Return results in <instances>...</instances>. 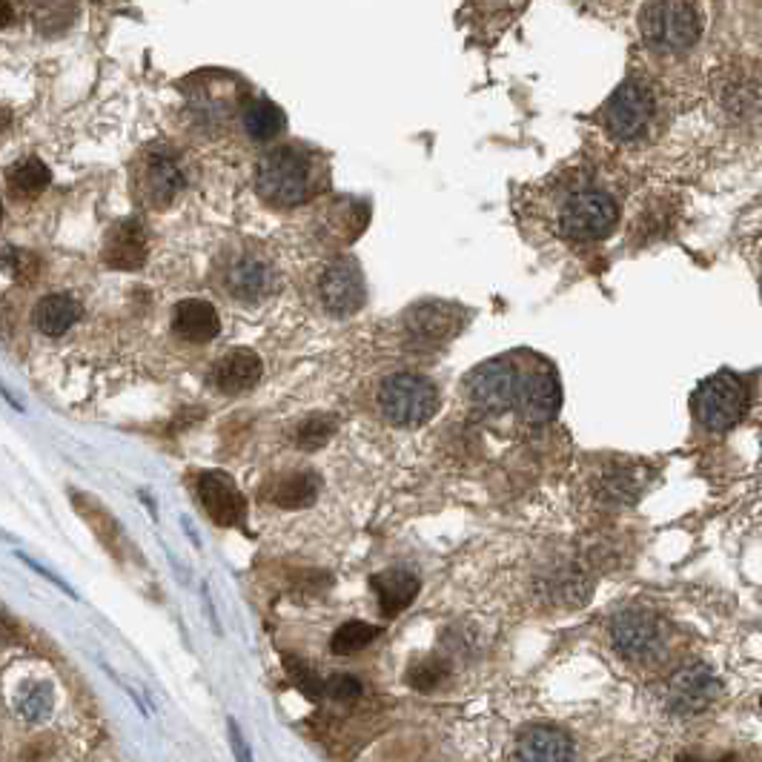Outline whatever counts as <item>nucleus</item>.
Masks as SVG:
<instances>
[{"label": "nucleus", "mask_w": 762, "mask_h": 762, "mask_svg": "<svg viewBox=\"0 0 762 762\" xmlns=\"http://www.w3.org/2000/svg\"><path fill=\"white\" fill-rule=\"evenodd\" d=\"M330 163L319 150L299 141H287L272 147L255 163L252 184L255 192L272 210H295L313 201L327 190Z\"/></svg>", "instance_id": "nucleus-1"}, {"label": "nucleus", "mask_w": 762, "mask_h": 762, "mask_svg": "<svg viewBox=\"0 0 762 762\" xmlns=\"http://www.w3.org/2000/svg\"><path fill=\"white\" fill-rule=\"evenodd\" d=\"M215 281L235 304H264L279 293L281 270L270 252L255 241H239L221 252L215 264Z\"/></svg>", "instance_id": "nucleus-2"}, {"label": "nucleus", "mask_w": 762, "mask_h": 762, "mask_svg": "<svg viewBox=\"0 0 762 762\" xmlns=\"http://www.w3.org/2000/svg\"><path fill=\"white\" fill-rule=\"evenodd\" d=\"M640 29L653 52L685 54L700 43L705 12L700 0H645Z\"/></svg>", "instance_id": "nucleus-3"}, {"label": "nucleus", "mask_w": 762, "mask_h": 762, "mask_svg": "<svg viewBox=\"0 0 762 762\" xmlns=\"http://www.w3.org/2000/svg\"><path fill=\"white\" fill-rule=\"evenodd\" d=\"M660 118V98L642 78H628L613 89L602 107V123L608 136L620 143H636L648 138Z\"/></svg>", "instance_id": "nucleus-4"}, {"label": "nucleus", "mask_w": 762, "mask_h": 762, "mask_svg": "<svg viewBox=\"0 0 762 762\" xmlns=\"http://www.w3.org/2000/svg\"><path fill=\"white\" fill-rule=\"evenodd\" d=\"M620 224V204L613 201L611 192L599 187L576 190L559 207V230L562 235L579 244L605 241Z\"/></svg>", "instance_id": "nucleus-5"}, {"label": "nucleus", "mask_w": 762, "mask_h": 762, "mask_svg": "<svg viewBox=\"0 0 762 762\" xmlns=\"http://www.w3.org/2000/svg\"><path fill=\"white\" fill-rule=\"evenodd\" d=\"M381 415L399 428H419L439 410V390L419 373H395L379 390Z\"/></svg>", "instance_id": "nucleus-6"}, {"label": "nucleus", "mask_w": 762, "mask_h": 762, "mask_svg": "<svg viewBox=\"0 0 762 762\" xmlns=\"http://www.w3.org/2000/svg\"><path fill=\"white\" fill-rule=\"evenodd\" d=\"M187 176L184 167L163 147H150L141 152L132 167V190H136L138 201L150 210H167L178 201V195L184 192Z\"/></svg>", "instance_id": "nucleus-7"}, {"label": "nucleus", "mask_w": 762, "mask_h": 762, "mask_svg": "<svg viewBox=\"0 0 762 762\" xmlns=\"http://www.w3.org/2000/svg\"><path fill=\"white\" fill-rule=\"evenodd\" d=\"M749 410V390L740 375L722 370L705 379L694 393V415L711 433H729Z\"/></svg>", "instance_id": "nucleus-8"}, {"label": "nucleus", "mask_w": 762, "mask_h": 762, "mask_svg": "<svg viewBox=\"0 0 762 762\" xmlns=\"http://www.w3.org/2000/svg\"><path fill=\"white\" fill-rule=\"evenodd\" d=\"M313 290L321 310L333 319H348V315L359 313L368 301L364 272H361L359 261L350 255H339V259L321 264V270L315 272Z\"/></svg>", "instance_id": "nucleus-9"}, {"label": "nucleus", "mask_w": 762, "mask_h": 762, "mask_svg": "<svg viewBox=\"0 0 762 762\" xmlns=\"http://www.w3.org/2000/svg\"><path fill=\"white\" fill-rule=\"evenodd\" d=\"M522 364L513 355L484 361L468 379L470 404L484 415H502L517 408Z\"/></svg>", "instance_id": "nucleus-10"}, {"label": "nucleus", "mask_w": 762, "mask_h": 762, "mask_svg": "<svg viewBox=\"0 0 762 762\" xmlns=\"http://www.w3.org/2000/svg\"><path fill=\"white\" fill-rule=\"evenodd\" d=\"M611 642L625 660L645 662L665 645V628L653 613L631 608V611H622L613 616Z\"/></svg>", "instance_id": "nucleus-11"}, {"label": "nucleus", "mask_w": 762, "mask_h": 762, "mask_svg": "<svg viewBox=\"0 0 762 762\" xmlns=\"http://www.w3.org/2000/svg\"><path fill=\"white\" fill-rule=\"evenodd\" d=\"M559 404H562V388H559V379L551 364L539 361V364H531V368H522L517 410L524 422H551L553 415L559 413Z\"/></svg>", "instance_id": "nucleus-12"}, {"label": "nucleus", "mask_w": 762, "mask_h": 762, "mask_svg": "<svg viewBox=\"0 0 762 762\" xmlns=\"http://www.w3.org/2000/svg\"><path fill=\"white\" fill-rule=\"evenodd\" d=\"M198 499L207 508L210 519L221 528H244L247 522V499L227 473H201L198 479Z\"/></svg>", "instance_id": "nucleus-13"}, {"label": "nucleus", "mask_w": 762, "mask_h": 762, "mask_svg": "<svg viewBox=\"0 0 762 762\" xmlns=\"http://www.w3.org/2000/svg\"><path fill=\"white\" fill-rule=\"evenodd\" d=\"M720 694V682L705 665H691L668 685V708L680 716H694L705 711Z\"/></svg>", "instance_id": "nucleus-14"}, {"label": "nucleus", "mask_w": 762, "mask_h": 762, "mask_svg": "<svg viewBox=\"0 0 762 762\" xmlns=\"http://www.w3.org/2000/svg\"><path fill=\"white\" fill-rule=\"evenodd\" d=\"M150 255V239L138 218H127L109 230L103 244V261L116 270H138Z\"/></svg>", "instance_id": "nucleus-15"}, {"label": "nucleus", "mask_w": 762, "mask_h": 762, "mask_svg": "<svg viewBox=\"0 0 762 762\" xmlns=\"http://www.w3.org/2000/svg\"><path fill=\"white\" fill-rule=\"evenodd\" d=\"M261 375H264V364H261L259 355L252 353V350H232L224 359L215 361L210 379L221 393L239 395L255 388Z\"/></svg>", "instance_id": "nucleus-16"}, {"label": "nucleus", "mask_w": 762, "mask_h": 762, "mask_svg": "<svg viewBox=\"0 0 762 762\" xmlns=\"http://www.w3.org/2000/svg\"><path fill=\"white\" fill-rule=\"evenodd\" d=\"M573 742L553 725H531L517 740V762H571Z\"/></svg>", "instance_id": "nucleus-17"}, {"label": "nucleus", "mask_w": 762, "mask_h": 762, "mask_svg": "<svg viewBox=\"0 0 762 762\" xmlns=\"http://www.w3.org/2000/svg\"><path fill=\"white\" fill-rule=\"evenodd\" d=\"M172 330L178 339L190 341V344H207L221 333V315L210 301L184 299L172 310Z\"/></svg>", "instance_id": "nucleus-18"}, {"label": "nucleus", "mask_w": 762, "mask_h": 762, "mask_svg": "<svg viewBox=\"0 0 762 762\" xmlns=\"http://www.w3.org/2000/svg\"><path fill=\"white\" fill-rule=\"evenodd\" d=\"M239 123L247 141L270 143L287 130V116L270 98H244L239 109Z\"/></svg>", "instance_id": "nucleus-19"}, {"label": "nucleus", "mask_w": 762, "mask_h": 762, "mask_svg": "<svg viewBox=\"0 0 762 762\" xmlns=\"http://www.w3.org/2000/svg\"><path fill=\"white\" fill-rule=\"evenodd\" d=\"M410 335L424 344H442L450 335L459 333L462 313L450 304H422L408 315Z\"/></svg>", "instance_id": "nucleus-20"}, {"label": "nucleus", "mask_w": 762, "mask_h": 762, "mask_svg": "<svg viewBox=\"0 0 762 762\" xmlns=\"http://www.w3.org/2000/svg\"><path fill=\"white\" fill-rule=\"evenodd\" d=\"M373 591L379 593V608L381 613L393 620L402 611H408L410 602L419 596L422 591V579L410 571H399V568H390V571H381L373 576Z\"/></svg>", "instance_id": "nucleus-21"}, {"label": "nucleus", "mask_w": 762, "mask_h": 762, "mask_svg": "<svg viewBox=\"0 0 762 762\" xmlns=\"http://www.w3.org/2000/svg\"><path fill=\"white\" fill-rule=\"evenodd\" d=\"M81 319V304L69 293H52L34 307V327L43 335H63Z\"/></svg>", "instance_id": "nucleus-22"}, {"label": "nucleus", "mask_w": 762, "mask_h": 762, "mask_svg": "<svg viewBox=\"0 0 762 762\" xmlns=\"http://www.w3.org/2000/svg\"><path fill=\"white\" fill-rule=\"evenodd\" d=\"M319 479L313 473H290L272 488V502L284 508V511H301L307 504H313L319 497Z\"/></svg>", "instance_id": "nucleus-23"}, {"label": "nucleus", "mask_w": 762, "mask_h": 762, "mask_svg": "<svg viewBox=\"0 0 762 762\" xmlns=\"http://www.w3.org/2000/svg\"><path fill=\"white\" fill-rule=\"evenodd\" d=\"M49 184V170L41 158H23L9 170V190L18 198L41 195Z\"/></svg>", "instance_id": "nucleus-24"}, {"label": "nucleus", "mask_w": 762, "mask_h": 762, "mask_svg": "<svg viewBox=\"0 0 762 762\" xmlns=\"http://www.w3.org/2000/svg\"><path fill=\"white\" fill-rule=\"evenodd\" d=\"M375 636H379V628L368 625V622H361V620H353V622H344V625L333 633L330 648H333L335 656H350V653L368 648Z\"/></svg>", "instance_id": "nucleus-25"}, {"label": "nucleus", "mask_w": 762, "mask_h": 762, "mask_svg": "<svg viewBox=\"0 0 762 762\" xmlns=\"http://www.w3.org/2000/svg\"><path fill=\"white\" fill-rule=\"evenodd\" d=\"M444 676H448V665H444L439 656H424L422 662H415V665L410 668L408 682L415 691L428 694V691H435V688L442 685Z\"/></svg>", "instance_id": "nucleus-26"}, {"label": "nucleus", "mask_w": 762, "mask_h": 762, "mask_svg": "<svg viewBox=\"0 0 762 762\" xmlns=\"http://www.w3.org/2000/svg\"><path fill=\"white\" fill-rule=\"evenodd\" d=\"M335 433L333 415H310L295 433V442L301 450H319L321 444L330 442V435Z\"/></svg>", "instance_id": "nucleus-27"}, {"label": "nucleus", "mask_w": 762, "mask_h": 762, "mask_svg": "<svg viewBox=\"0 0 762 762\" xmlns=\"http://www.w3.org/2000/svg\"><path fill=\"white\" fill-rule=\"evenodd\" d=\"M284 665H287V674H290V680L295 682V688H299L301 694L313 696V700L324 696V694H321V688H324V680H319L313 668L307 665L304 660H299V656H284Z\"/></svg>", "instance_id": "nucleus-28"}, {"label": "nucleus", "mask_w": 762, "mask_h": 762, "mask_svg": "<svg viewBox=\"0 0 762 762\" xmlns=\"http://www.w3.org/2000/svg\"><path fill=\"white\" fill-rule=\"evenodd\" d=\"M69 3L72 0H32V14L34 21L41 23L43 29L58 23H69Z\"/></svg>", "instance_id": "nucleus-29"}, {"label": "nucleus", "mask_w": 762, "mask_h": 762, "mask_svg": "<svg viewBox=\"0 0 762 762\" xmlns=\"http://www.w3.org/2000/svg\"><path fill=\"white\" fill-rule=\"evenodd\" d=\"M49 705H52V696H49L47 685H38L34 691H29L27 696L21 700V714L27 720H43L49 714Z\"/></svg>", "instance_id": "nucleus-30"}, {"label": "nucleus", "mask_w": 762, "mask_h": 762, "mask_svg": "<svg viewBox=\"0 0 762 762\" xmlns=\"http://www.w3.org/2000/svg\"><path fill=\"white\" fill-rule=\"evenodd\" d=\"M321 694L330 696V700H353V696L361 694V682L348 674H333L330 680H324Z\"/></svg>", "instance_id": "nucleus-31"}, {"label": "nucleus", "mask_w": 762, "mask_h": 762, "mask_svg": "<svg viewBox=\"0 0 762 762\" xmlns=\"http://www.w3.org/2000/svg\"><path fill=\"white\" fill-rule=\"evenodd\" d=\"M227 729H230V745H232V754H235V760L239 762H252V751L250 745H247V740L241 736L239 725H235V720L227 722Z\"/></svg>", "instance_id": "nucleus-32"}, {"label": "nucleus", "mask_w": 762, "mask_h": 762, "mask_svg": "<svg viewBox=\"0 0 762 762\" xmlns=\"http://www.w3.org/2000/svg\"><path fill=\"white\" fill-rule=\"evenodd\" d=\"M47 754H49L47 742L34 740V742H29L21 754H18V762H47Z\"/></svg>", "instance_id": "nucleus-33"}, {"label": "nucleus", "mask_w": 762, "mask_h": 762, "mask_svg": "<svg viewBox=\"0 0 762 762\" xmlns=\"http://www.w3.org/2000/svg\"><path fill=\"white\" fill-rule=\"evenodd\" d=\"M14 21V9L9 0H0V29H7Z\"/></svg>", "instance_id": "nucleus-34"}, {"label": "nucleus", "mask_w": 762, "mask_h": 762, "mask_svg": "<svg viewBox=\"0 0 762 762\" xmlns=\"http://www.w3.org/2000/svg\"><path fill=\"white\" fill-rule=\"evenodd\" d=\"M12 640V625H9L7 620H3V613H0V642Z\"/></svg>", "instance_id": "nucleus-35"}, {"label": "nucleus", "mask_w": 762, "mask_h": 762, "mask_svg": "<svg viewBox=\"0 0 762 762\" xmlns=\"http://www.w3.org/2000/svg\"><path fill=\"white\" fill-rule=\"evenodd\" d=\"M680 762H708V760H696V756H688L682 754ZM711 762H734V756H725V760H711Z\"/></svg>", "instance_id": "nucleus-36"}, {"label": "nucleus", "mask_w": 762, "mask_h": 762, "mask_svg": "<svg viewBox=\"0 0 762 762\" xmlns=\"http://www.w3.org/2000/svg\"><path fill=\"white\" fill-rule=\"evenodd\" d=\"M7 127H9V112H7V109H0V138H3Z\"/></svg>", "instance_id": "nucleus-37"}, {"label": "nucleus", "mask_w": 762, "mask_h": 762, "mask_svg": "<svg viewBox=\"0 0 762 762\" xmlns=\"http://www.w3.org/2000/svg\"><path fill=\"white\" fill-rule=\"evenodd\" d=\"M0 218H3V210H0Z\"/></svg>", "instance_id": "nucleus-38"}]
</instances>
